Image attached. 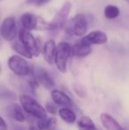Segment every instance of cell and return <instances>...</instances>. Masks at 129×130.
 Listing matches in <instances>:
<instances>
[{
	"label": "cell",
	"instance_id": "6da1fadb",
	"mask_svg": "<svg viewBox=\"0 0 129 130\" xmlns=\"http://www.w3.org/2000/svg\"><path fill=\"white\" fill-rule=\"evenodd\" d=\"M19 101L22 109L30 116L37 120H44L47 118V111L43 105H41L30 95L21 94L19 96Z\"/></svg>",
	"mask_w": 129,
	"mask_h": 130
},
{
	"label": "cell",
	"instance_id": "7a4b0ae2",
	"mask_svg": "<svg viewBox=\"0 0 129 130\" xmlns=\"http://www.w3.org/2000/svg\"><path fill=\"white\" fill-rule=\"evenodd\" d=\"M72 56V47L66 42H61L56 48L54 63L58 70L62 74H65L67 69V62Z\"/></svg>",
	"mask_w": 129,
	"mask_h": 130
},
{
	"label": "cell",
	"instance_id": "3957f363",
	"mask_svg": "<svg viewBox=\"0 0 129 130\" xmlns=\"http://www.w3.org/2000/svg\"><path fill=\"white\" fill-rule=\"evenodd\" d=\"M64 28L65 33L69 36H84L88 30V22L85 14H76L73 18L69 20L68 22L65 23Z\"/></svg>",
	"mask_w": 129,
	"mask_h": 130
},
{
	"label": "cell",
	"instance_id": "277c9868",
	"mask_svg": "<svg viewBox=\"0 0 129 130\" xmlns=\"http://www.w3.org/2000/svg\"><path fill=\"white\" fill-rule=\"evenodd\" d=\"M8 67L15 75L19 77H25L31 74V68L28 61L23 57L13 55L8 58Z\"/></svg>",
	"mask_w": 129,
	"mask_h": 130
},
{
	"label": "cell",
	"instance_id": "5b68a950",
	"mask_svg": "<svg viewBox=\"0 0 129 130\" xmlns=\"http://www.w3.org/2000/svg\"><path fill=\"white\" fill-rule=\"evenodd\" d=\"M71 9H72V4L70 2H65L60 8V10L54 16L51 22L49 23V30L57 32V31H59L60 29L64 28L65 23H66L67 17H68L69 13L71 12Z\"/></svg>",
	"mask_w": 129,
	"mask_h": 130
},
{
	"label": "cell",
	"instance_id": "8992f818",
	"mask_svg": "<svg viewBox=\"0 0 129 130\" xmlns=\"http://www.w3.org/2000/svg\"><path fill=\"white\" fill-rule=\"evenodd\" d=\"M19 39L22 45L32 55V57H38L41 53V48L34 36L28 30L21 28L19 32Z\"/></svg>",
	"mask_w": 129,
	"mask_h": 130
},
{
	"label": "cell",
	"instance_id": "52a82bcc",
	"mask_svg": "<svg viewBox=\"0 0 129 130\" xmlns=\"http://www.w3.org/2000/svg\"><path fill=\"white\" fill-rule=\"evenodd\" d=\"M0 34L6 41H13L16 36V21L12 17L5 18L0 27Z\"/></svg>",
	"mask_w": 129,
	"mask_h": 130
},
{
	"label": "cell",
	"instance_id": "ba28073f",
	"mask_svg": "<svg viewBox=\"0 0 129 130\" xmlns=\"http://www.w3.org/2000/svg\"><path fill=\"white\" fill-rule=\"evenodd\" d=\"M33 76L36 79L38 83L47 89H54L56 83L50 74L43 67H36L33 72Z\"/></svg>",
	"mask_w": 129,
	"mask_h": 130
},
{
	"label": "cell",
	"instance_id": "9c48e42d",
	"mask_svg": "<svg viewBox=\"0 0 129 130\" xmlns=\"http://www.w3.org/2000/svg\"><path fill=\"white\" fill-rule=\"evenodd\" d=\"M50 96L53 103L61 108H71L72 106V101L71 98L64 91L54 89L50 91Z\"/></svg>",
	"mask_w": 129,
	"mask_h": 130
},
{
	"label": "cell",
	"instance_id": "30bf717a",
	"mask_svg": "<svg viewBox=\"0 0 129 130\" xmlns=\"http://www.w3.org/2000/svg\"><path fill=\"white\" fill-rule=\"evenodd\" d=\"M5 112H6L7 116L12 118L15 121L20 122V123H23L26 120V115H25L24 110L19 104H10L5 108Z\"/></svg>",
	"mask_w": 129,
	"mask_h": 130
},
{
	"label": "cell",
	"instance_id": "8fae6325",
	"mask_svg": "<svg viewBox=\"0 0 129 130\" xmlns=\"http://www.w3.org/2000/svg\"><path fill=\"white\" fill-rule=\"evenodd\" d=\"M81 41L84 42L85 43L88 44L89 46L94 44H103L108 42V37L107 35L104 32L100 30L92 31L89 34H88L86 36L81 39Z\"/></svg>",
	"mask_w": 129,
	"mask_h": 130
},
{
	"label": "cell",
	"instance_id": "7c38bea8",
	"mask_svg": "<svg viewBox=\"0 0 129 130\" xmlns=\"http://www.w3.org/2000/svg\"><path fill=\"white\" fill-rule=\"evenodd\" d=\"M100 120L106 130H126L124 127L119 124V122L110 114L106 112H103L100 115Z\"/></svg>",
	"mask_w": 129,
	"mask_h": 130
},
{
	"label": "cell",
	"instance_id": "4fadbf2b",
	"mask_svg": "<svg viewBox=\"0 0 129 130\" xmlns=\"http://www.w3.org/2000/svg\"><path fill=\"white\" fill-rule=\"evenodd\" d=\"M21 23L25 30H34L39 26V18L30 12H25L21 17Z\"/></svg>",
	"mask_w": 129,
	"mask_h": 130
},
{
	"label": "cell",
	"instance_id": "5bb4252c",
	"mask_svg": "<svg viewBox=\"0 0 129 130\" xmlns=\"http://www.w3.org/2000/svg\"><path fill=\"white\" fill-rule=\"evenodd\" d=\"M56 48L57 45L55 43L54 40H49L44 43L43 49H42V53L44 60L48 64L51 65L54 62V58H55Z\"/></svg>",
	"mask_w": 129,
	"mask_h": 130
},
{
	"label": "cell",
	"instance_id": "9a60e30c",
	"mask_svg": "<svg viewBox=\"0 0 129 130\" xmlns=\"http://www.w3.org/2000/svg\"><path fill=\"white\" fill-rule=\"evenodd\" d=\"M91 52V46L81 40L72 46V56L78 58H86Z\"/></svg>",
	"mask_w": 129,
	"mask_h": 130
},
{
	"label": "cell",
	"instance_id": "2e32d148",
	"mask_svg": "<svg viewBox=\"0 0 129 130\" xmlns=\"http://www.w3.org/2000/svg\"><path fill=\"white\" fill-rule=\"evenodd\" d=\"M58 114L66 124H74L77 121V115L71 108H59Z\"/></svg>",
	"mask_w": 129,
	"mask_h": 130
},
{
	"label": "cell",
	"instance_id": "e0dca14e",
	"mask_svg": "<svg viewBox=\"0 0 129 130\" xmlns=\"http://www.w3.org/2000/svg\"><path fill=\"white\" fill-rule=\"evenodd\" d=\"M58 127V120L55 117L46 118L44 120H38L36 127L39 130H56Z\"/></svg>",
	"mask_w": 129,
	"mask_h": 130
},
{
	"label": "cell",
	"instance_id": "ac0fdd59",
	"mask_svg": "<svg viewBox=\"0 0 129 130\" xmlns=\"http://www.w3.org/2000/svg\"><path fill=\"white\" fill-rule=\"evenodd\" d=\"M76 122H77V126L81 130L88 129V128H95V127H97L93 120L88 116H86V115L81 117Z\"/></svg>",
	"mask_w": 129,
	"mask_h": 130
},
{
	"label": "cell",
	"instance_id": "d6986e66",
	"mask_svg": "<svg viewBox=\"0 0 129 130\" xmlns=\"http://www.w3.org/2000/svg\"><path fill=\"white\" fill-rule=\"evenodd\" d=\"M12 49H13V50L18 53V54H20L21 57H23V58H29V59L33 58L32 55L28 52V50L23 46L22 43H21L20 41L19 42H14V43L12 44Z\"/></svg>",
	"mask_w": 129,
	"mask_h": 130
},
{
	"label": "cell",
	"instance_id": "ffe728a7",
	"mask_svg": "<svg viewBox=\"0 0 129 130\" xmlns=\"http://www.w3.org/2000/svg\"><path fill=\"white\" fill-rule=\"evenodd\" d=\"M119 15V9L116 5H109L104 8V16L109 20H114Z\"/></svg>",
	"mask_w": 129,
	"mask_h": 130
},
{
	"label": "cell",
	"instance_id": "44dd1931",
	"mask_svg": "<svg viewBox=\"0 0 129 130\" xmlns=\"http://www.w3.org/2000/svg\"><path fill=\"white\" fill-rule=\"evenodd\" d=\"M40 84L38 83V82L36 80V79L34 77V76H31L29 79H28L26 82V89L28 91V92L32 93L33 95H35L36 90H37L38 87H39Z\"/></svg>",
	"mask_w": 129,
	"mask_h": 130
},
{
	"label": "cell",
	"instance_id": "7402d4cb",
	"mask_svg": "<svg viewBox=\"0 0 129 130\" xmlns=\"http://www.w3.org/2000/svg\"><path fill=\"white\" fill-rule=\"evenodd\" d=\"M44 108H45V110H46L47 112L50 113V114H52V115H56V114H58V112H59V107H58L57 104L55 103H53L52 101L47 102Z\"/></svg>",
	"mask_w": 129,
	"mask_h": 130
},
{
	"label": "cell",
	"instance_id": "603a6c76",
	"mask_svg": "<svg viewBox=\"0 0 129 130\" xmlns=\"http://www.w3.org/2000/svg\"><path fill=\"white\" fill-rule=\"evenodd\" d=\"M50 0H27L28 4L30 5H36V6H41V5H46L50 2Z\"/></svg>",
	"mask_w": 129,
	"mask_h": 130
},
{
	"label": "cell",
	"instance_id": "cb8c5ba5",
	"mask_svg": "<svg viewBox=\"0 0 129 130\" xmlns=\"http://www.w3.org/2000/svg\"><path fill=\"white\" fill-rule=\"evenodd\" d=\"M74 91H75L76 94L79 96H81V98H84L85 96H86V91H85L84 89H83L82 87H81V86H75V87H74Z\"/></svg>",
	"mask_w": 129,
	"mask_h": 130
},
{
	"label": "cell",
	"instance_id": "d4e9b609",
	"mask_svg": "<svg viewBox=\"0 0 129 130\" xmlns=\"http://www.w3.org/2000/svg\"><path fill=\"white\" fill-rule=\"evenodd\" d=\"M7 124L3 117L0 116V130H7Z\"/></svg>",
	"mask_w": 129,
	"mask_h": 130
},
{
	"label": "cell",
	"instance_id": "484cf974",
	"mask_svg": "<svg viewBox=\"0 0 129 130\" xmlns=\"http://www.w3.org/2000/svg\"><path fill=\"white\" fill-rule=\"evenodd\" d=\"M28 130H39V129L36 127V126H29Z\"/></svg>",
	"mask_w": 129,
	"mask_h": 130
},
{
	"label": "cell",
	"instance_id": "4316f807",
	"mask_svg": "<svg viewBox=\"0 0 129 130\" xmlns=\"http://www.w3.org/2000/svg\"><path fill=\"white\" fill-rule=\"evenodd\" d=\"M83 130H98L97 127H95V128H88V129H83Z\"/></svg>",
	"mask_w": 129,
	"mask_h": 130
},
{
	"label": "cell",
	"instance_id": "83f0119b",
	"mask_svg": "<svg viewBox=\"0 0 129 130\" xmlns=\"http://www.w3.org/2000/svg\"><path fill=\"white\" fill-rule=\"evenodd\" d=\"M1 71H2V66H1V63H0V74H1Z\"/></svg>",
	"mask_w": 129,
	"mask_h": 130
},
{
	"label": "cell",
	"instance_id": "f1b7e54d",
	"mask_svg": "<svg viewBox=\"0 0 129 130\" xmlns=\"http://www.w3.org/2000/svg\"><path fill=\"white\" fill-rule=\"evenodd\" d=\"M19 130H27V129H24V128H20Z\"/></svg>",
	"mask_w": 129,
	"mask_h": 130
},
{
	"label": "cell",
	"instance_id": "f546056e",
	"mask_svg": "<svg viewBox=\"0 0 129 130\" xmlns=\"http://www.w3.org/2000/svg\"><path fill=\"white\" fill-rule=\"evenodd\" d=\"M125 1H126V2H127V3L129 4V0H125Z\"/></svg>",
	"mask_w": 129,
	"mask_h": 130
}]
</instances>
